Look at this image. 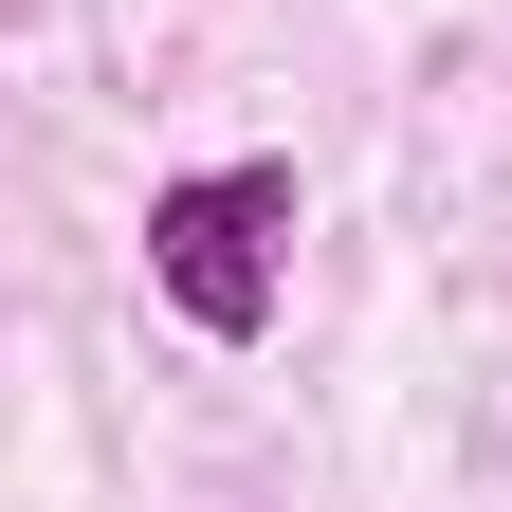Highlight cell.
Here are the masks:
<instances>
[{
    "label": "cell",
    "mask_w": 512,
    "mask_h": 512,
    "mask_svg": "<svg viewBox=\"0 0 512 512\" xmlns=\"http://www.w3.org/2000/svg\"><path fill=\"white\" fill-rule=\"evenodd\" d=\"M147 293L202 348H256L275 293H293V165H183L147 202Z\"/></svg>",
    "instance_id": "cell-1"
}]
</instances>
